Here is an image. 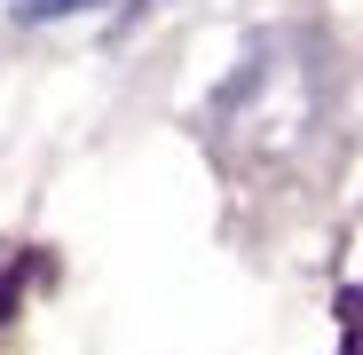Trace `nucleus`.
Wrapping results in <instances>:
<instances>
[{
    "label": "nucleus",
    "instance_id": "f257e3e1",
    "mask_svg": "<svg viewBox=\"0 0 363 355\" xmlns=\"http://www.w3.org/2000/svg\"><path fill=\"white\" fill-rule=\"evenodd\" d=\"M308 127H316V72L300 64L292 47L253 55V64L237 72V87L221 95V135L245 158H284Z\"/></svg>",
    "mask_w": 363,
    "mask_h": 355
},
{
    "label": "nucleus",
    "instance_id": "f03ea898",
    "mask_svg": "<svg viewBox=\"0 0 363 355\" xmlns=\"http://www.w3.org/2000/svg\"><path fill=\"white\" fill-rule=\"evenodd\" d=\"M72 9H95V0H16L24 24H48V16H72Z\"/></svg>",
    "mask_w": 363,
    "mask_h": 355
},
{
    "label": "nucleus",
    "instance_id": "7ed1b4c3",
    "mask_svg": "<svg viewBox=\"0 0 363 355\" xmlns=\"http://www.w3.org/2000/svg\"><path fill=\"white\" fill-rule=\"evenodd\" d=\"M340 324H347V347L363 355V292H340Z\"/></svg>",
    "mask_w": 363,
    "mask_h": 355
},
{
    "label": "nucleus",
    "instance_id": "20e7f679",
    "mask_svg": "<svg viewBox=\"0 0 363 355\" xmlns=\"http://www.w3.org/2000/svg\"><path fill=\"white\" fill-rule=\"evenodd\" d=\"M0 316H9V276H0Z\"/></svg>",
    "mask_w": 363,
    "mask_h": 355
}]
</instances>
